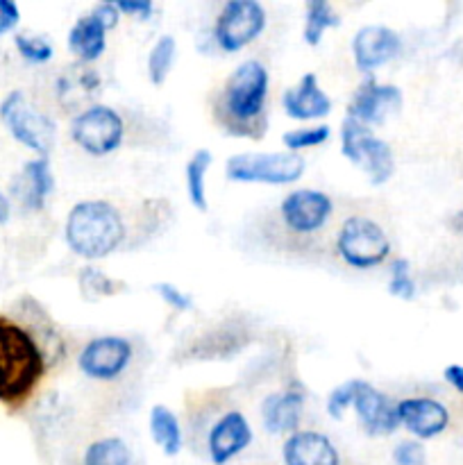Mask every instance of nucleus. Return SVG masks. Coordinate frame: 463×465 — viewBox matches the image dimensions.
<instances>
[{"label":"nucleus","instance_id":"1","mask_svg":"<svg viewBox=\"0 0 463 465\" xmlns=\"http://www.w3.org/2000/svg\"><path fill=\"white\" fill-rule=\"evenodd\" d=\"M53 361L50 348L36 331L14 318L0 316V402L5 407L25 404Z\"/></svg>","mask_w":463,"mask_h":465},{"label":"nucleus","instance_id":"2","mask_svg":"<svg viewBox=\"0 0 463 465\" xmlns=\"http://www.w3.org/2000/svg\"><path fill=\"white\" fill-rule=\"evenodd\" d=\"M268 77L266 66L257 59H245L227 77L216 104V118L225 132L245 139L263 136L268 125Z\"/></svg>","mask_w":463,"mask_h":465},{"label":"nucleus","instance_id":"3","mask_svg":"<svg viewBox=\"0 0 463 465\" xmlns=\"http://www.w3.org/2000/svg\"><path fill=\"white\" fill-rule=\"evenodd\" d=\"M64 236L77 257L98 262L121 248L125 241V223L112 203L84 200L68 212Z\"/></svg>","mask_w":463,"mask_h":465},{"label":"nucleus","instance_id":"4","mask_svg":"<svg viewBox=\"0 0 463 465\" xmlns=\"http://www.w3.org/2000/svg\"><path fill=\"white\" fill-rule=\"evenodd\" d=\"M0 123L14 141L25 145L39 157H48L54 148L57 127L45 112L36 109L21 89H14L0 100Z\"/></svg>","mask_w":463,"mask_h":465},{"label":"nucleus","instance_id":"5","mask_svg":"<svg viewBox=\"0 0 463 465\" xmlns=\"http://www.w3.org/2000/svg\"><path fill=\"white\" fill-rule=\"evenodd\" d=\"M307 171L300 154L289 153H241L227 159L225 177L239 184H293Z\"/></svg>","mask_w":463,"mask_h":465},{"label":"nucleus","instance_id":"6","mask_svg":"<svg viewBox=\"0 0 463 465\" xmlns=\"http://www.w3.org/2000/svg\"><path fill=\"white\" fill-rule=\"evenodd\" d=\"M340 153L354 166H361L375 186L386 184L395 173L393 150L384 139L372 134L370 127L345 116L340 125Z\"/></svg>","mask_w":463,"mask_h":465},{"label":"nucleus","instance_id":"7","mask_svg":"<svg viewBox=\"0 0 463 465\" xmlns=\"http://www.w3.org/2000/svg\"><path fill=\"white\" fill-rule=\"evenodd\" d=\"M336 250L348 266L368 271L389 259L390 241L375 221L366 216H350L336 236Z\"/></svg>","mask_w":463,"mask_h":465},{"label":"nucleus","instance_id":"8","mask_svg":"<svg viewBox=\"0 0 463 465\" xmlns=\"http://www.w3.org/2000/svg\"><path fill=\"white\" fill-rule=\"evenodd\" d=\"M123 136V118L107 104H91L71 121V139L94 157H104L121 148Z\"/></svg>","mask_w":463,"mask_h":465},{"label":"nucleus","instance_id":"9","mask_svg":"<svg viewBox=\"0 0 463 465\" xmlns=\"http://www.w3.org/2000/svg\"><path fill=\"white\" fill-rule=\"evenodd\" d=\"M266 9L257 0H230L222 5L213 39L225 53H239L266 30Z\"/></svg>","mask_w":463,"mask_h":465},{"label":"nucleus","instance_id":"10","mask_svg":"<svg viewBox=\"0 0 463 465\" xmlns=\"http://www.w3.org/2000/svg\"><path fill=\"white\" fill-rule=\"evenodd\" d=\"M132 361V343L123 336H100L77 357V366L89 380L95 381H112L125 372Z\"/></svg>","mask_w":463,"mask_h":465},{"label":"nucleus","instance_id":"11","mask_svg":"<svg viewBox=\"0 0 463 465\" xmlns=\"http://www.w3.org/2000/svg\"><path fill=\"white\" fill-rule=\"evenodd\" d=\"M334 204L331 198L322 191L316 189H298L291 191L284 200H281V221L295 234H313V232L322 230L327 221H330Z\"/></svg>","mask_w":463,"mask_h":465},{"label":"nucleus","instance_id":"12","mask_svg":"<svg viewBox=\"0 0 463 465\" xmlns=\"http://www.w3.org/2000/svg\"><path fill=\"white\" fill-rule=\"evenodd\" d=\"M402 107V91L393 84H379L372 75H368L354 91L348 104V116L363 125H381L390 114Z\"/></svg>","mask_w":463,"mask_h":465},{"label":"nucleus","instance_id":"13","mask_svg":"<svg viewBox=\"0 0 463 465\" xmlns=\"http://www.w3.org/2000/svg\"><path fill=\"white\" fill-rule=\"evenodd\" d=\"M354 409L361 420V427L370 436H390L399 430L398 404L390 395L381 393L368 381H359L357 398H354Z\"/></svg>","mask_w":463,"mask_h":465},{"label":"nucleus","instance_id":"14","mask_svg":"<svg viewBox=\"0 0 463 465\" xmlns=\"http://www.w3.org/2000/svg\"><path fill=\"white\" fill-rule=\"evenodd\" d=\"M402 50V39L395 30L386 25H366L354 35L352 54L359 71L368 73L384 66Z\"/></svg>","mask_w":463,"mask_h":465},{"label":"nucleus","instance_id":"15","mask_svg":"<svg viewBox=\"0 0 463 465\" xmlns=\"http://www.w3.org/2000/svg\"><path fill=\"white\" fill-rule=\"evenodd\" d=\"M399 427L416 436V440H431L449 425V411L443 402L431 398H407L398 402Z\"/></svg>","mask_w":463,"mask_h":465},{"label":"nucleus","instance_id":"16","mask_svg":"<svg viewBox=\"0 0 463 465\" xmlns=\"http://www.w3.org/2000/svg\"><path fill=\"white\" fill-rule=\"evenodd\" d=\"M250 443H252V427L248 418L239 411H230L218 418V422L209 431V459L213 465H225L236 454L243 452Z\"/></svg>","mask_w":463,"mask_h":465},{"label":"nucleus","instance_id":"17","mask_svg":"<svg viewBox=\"0 0 463 465\" xmlns=\"http://www.w3.org/2000/svg\"><path fill=\"white\" fill-rule=\"evenodd\" d=\"M281 104L293 121H316L331 112V98L320 89L316 73H304L293 89L284 91Z\"/></svg>","mask_w":463,"mask_h":465},{"label":"nucleus","instance_id":"18","mask_svg":"<svg viewBox=\"0 0 463 465\" xmlns=\"http://www.w3.org/2000/svg\"><path fill=\"white\" fill-rule=\"evenodd\" d=\"M284 465H340L334 443L318 431H295L281 448Z\"/></svg>","mask_w":463,"mask_h":465},{"label":"nucleus","instance_id":"19","mask_svg":"<svg viewBox=\"0 0 463 465\" xmlns=\"http://www.w3.org/2000/svg\"><path fill=\"white\" fill-rule=\"evenodd\" d=\"M304 395L300 391H281L272 393L261 404V420L271 434H295L302 418Z\"/></svg>","mask_w":463,"mask_h":465},{"label":"nucleus","instance_id":"20","mask_svg":"<svg viewBox=\"0 0 463 465\" xmlns=\"http://www.w3.org/2000/svg\"><path fill=\"white\" fill-rule=\"evenodd\" d=\"M53 189L54 177L53 171H50L48 157H36L23 163V171L18 175L16 186H14L23 207L30 209V212H41Z\"/></svg>","mask_w":463,"mask_h":465},{"label":"nucleus","instance_id":"21","mask_svg":"<svg viewBox=\"0 0 463 465\" xmlns=\"http://www.w3.org/2000/svg\"><path fill=\"white\" fill-rule=\"evenodd\" d=\"M68 48L82 62H95L107 48V30L91 14L77 18L75 25L68 32Z\"/></svg>","mask_w":463,"mask_h":465},{"label":"nucleus","instance_id":"22","mask_svg":"<svg viewBox=\"0 0 463 465\" xmlns=\"http://www.w3.org/2000/svg\"><path fill=\"white\" fill-rule=\"evenodd\" d=\"M150 434L154 445L162 448L166 457H177L182 452V427L175 413L163 404L150 409Z\"/></svg>","mask_w":463,"mask_h":465},{"label":"nucleus","instance_id":"23","mask_svg":"<svg viewBox=\"0 0 463 465\" xmlns=\"http://www.w3.org/2000/svg\"><path fill=\"white\" fill-rule=\"evenodd\" d=\"M213 157L209 150L200 148L195 150L193 157L186 163V193H189L191 204H193L198 212H207V191H204V175H207L209 166H212Z\"/></svg>","mask_w":463,"mask_h":465},{"label":"nucleus","instance_id":"24","mask_svg":"<svg viewBox=\"0 0 463 465\" xmlns=\"http://www.w3.org/2000/svg\"><path fill=\"white\" fill-rule=\"evenodd\" d=\"M340 16L334 12L327 0H309L307 3V16H304V30L302 36L309 45H318L322 41L330 27H339Z\"/></svg>","mask_w":463,"mask_h":465},{"label":"nucleus","instance_id":"25","mask_svg":"<svg viewBox=\"0 0 463 465\" xmlns=\"http://www.w3.org/2000/svg\"><path fill=\"white\" fill-rule=\"evenodd\" d=\"M82 465H132V452L127 443L118 436L94 440L86 448Z\"/></svg>","mask_w":463,"mask_h":465},{"label":"nucleus","instance_id":"26","mask_svg":"<svg viewBox=\"0 0 463 465\" xmlns=\"http://www.w3.org/2000/svg\"><path fill=\"white\" fill-rule=\"evenodd\" d=\"M177 44L171 35H163L154 41V45L148 53V77L154 86H162L175 64Z\"/></svg>","mask_w":463,"mask_h":465},{"label":"nucleus","instance_id":"27","mask_svg":"<svg viewBox=\"0 0 463 465\" xmlns=\"http://www.w3.org/2000/svg\"><path fill=\"white\" fill-rule=\"evenodd\" d=\"M121 289V282L107 277L100 268L86 266L80 271V291L86 300L109 298V295H116Z\"/></svg>","mask_w":463,"mask_h":465},{"label":"nucleus","instance_id":"28","mask_svg":"<svg viewBox=\"0 0 463 465\" xmlns=\"http://www.w3.org/2000/svg\"><path fill=\"white\" fill-rule=\"evenodd\" d=\"M331 130L330 125H316V127H298V130H291L281 136V143L286 145L289 153L300 154V150L316 148V145H322L327 139H330Z\"/></svg>","mask_w":463,"mask_h":465},{"label":"nucleus","instance_id":"29","mask_svg":"<svg viewBox=\"0 0 463 465\" xmlns=\"http://www.w3.org/2000/svg\"><path fill=\"white\" fill-rule=\"evenodd\" d=\"M389 293L393 295V298L404 300V302H409V300H413L418 295L416 282H413L411 277V263H409L407 259H395L393 266H390Z\"/></svg>","mask_w":463,"mask_h":465},{"label":"nucleus","instance_id":"30","mask_svg":"<svg viewBox=\"0 0 463 465\" xmlns=\"http://www.w3.org/2000/svg\"><path fill=\"white\" fill-rule=\"evenodd\" d=\"M14 45H16L18 54L30 64H45L50 62L54 54L53 44H50L48 39H44V36L16 35L14 36Z\"/></svg>","mask_w":463,"mask_h":465},{"label":"nucleus","instance_id":"31","mask_svg":"<svg viewBox=\"0 0 463 465\" xmlns=\"http://www.w3.org/2000/svg\"><path fill=\"white\" fill-rule=\"evenodd\" d=\"M359 381H361V380H350V381H345V384L336 386V389L331 391L330 398H327V413H330V418H334V420H340V418L345 416V411L352 407L354 398H357Z\"/></svg>","mask_w":463,"mask_h":465},{"label":"nucleus","instance_id":"32","mask_svg":"<svg viewBox=\"0 0 463 465\" xmlns=\"http://www.w3.org/2000/svg\"><path fill=\"white\" fill-rule=\"evenodd\" d=\"M395 465H427V452L420 440H402L393 450Z\"/></svg>","mask_w":463,"mask_h":465},{"label":"nucleus","instance_id":"33","mask_svg":"<svg viewBox=\"0 0 463 465\" xmlns=\"http://www.w3.org/2000/svg\"><path fill=\"white\" fill-rule=\"evenodd\" d=\"M154 291H157L159 298H162L168 307L175 309V312H189V309L193 307V300H191L184 291L177 289L175 284L159 282V284H154Z\"/></svg>","mask_w":463,"mask_h":465},{"label":"nucleus","instance_id":"34","mask_svg":"<svg viewBox=\"0 0 463 465\" xmlns=\"http://www.w3.org/2000/svg\"><path fill=\"white\" fill-rule=\"evenodd\" d=\"M116 7L121 14L136 16V18H141V21L150 18L154 12L153 0H116Z\"/></svg>","mask_w":463,"mask_h":465},{"label":"nucleus","instance_id":"35","mask_svg":"<svg viewBox=\"0 0 463 465\" xmlns=\"http://www.w3.org/2000/svg\"><path fill=\"white\" fill-rule=\"evenodd\" d=\"M21 21V9L12 0H0V36L12 32Z\"/></svg>","mask_w":463,"mask_h":465},{"label":"nucleus","instance_id":"36","mask_svg":"<svg viewBox=\"0 0 463 465\" xmlns=\"http://www.w3.org/2000/svg\"><path fill=\"white\" fill-rule=\"evenodd\" d=\"M91 16L98 18L104 30H112L121 21V12H118L116 3H98L94 7V12H91Z\"/></svg>","mask_w":463,"mask_h":465},{"label":"nucleus","instance_id":"37","mask_svg":"<svg viewBox=\"0 0 463 465\" xmlns=\"http://www.w3.org/2000/svg\"><path fill=\"white\" fill-rule=\"evenodd\" d=\"M443 380L457 391L458 395H463V366L461 363H449L443 371Z\"/></svg>","mask_w":463,"mask_h":465},{"label":"nucleus","instance_id":"38","mask_svg":"<svg viewBox=\"0 0 463 465\" xmlns=\"http://www.w3.org/2000/svg\"><path fill=\"white\" fill-rule=\"evenodd\" d=\"M9 216H12V203H9L7 195L0 191V225H5V223L9 221Z\"/></svg>","mask_w":463,"mask_h":465},{"label":"nucleus","instance_id":"39","mask_svg":"<svg viewBox=\"0 0 463 465\" xmlns=\"http://www.w3.org/2000/svg\"><path fill=\"white\" fill-rule=\"evenodd\" d=\"M449 227H452V232H457L458 236H463V209L449 218Z\"/></svg>","mask_w":463,"mask_h":465}]
</instances>
